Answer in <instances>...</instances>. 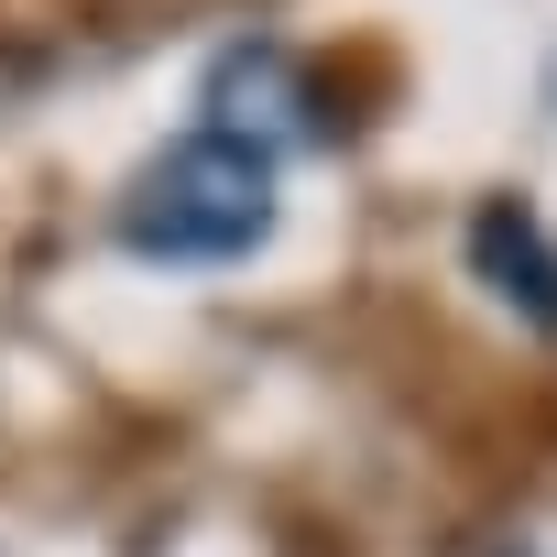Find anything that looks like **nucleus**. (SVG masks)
<instances>
[{
	"label": "nucleus",
	"instance_id": "1",
	"mask_svg": "<svg viewBox=\"0 0 557 557\" xmlns=\"http://www.w3.org/2000/svg\"><path fill=\"white\" fill-rule=\"evenodd\" d=\"M121 240L143 262H240L273 240V143L197 121L121 186Z\"/></svg>",
	"mask_w": 557,
	"mask_h": 557
},
{
	"label": "nucleus",
	"instance_id": "3",
	"mask_svg": "<svg viewBox=\"0 0 557 557\" xmlns=\"http://www.w3.org/2000/svg\"><path fill=\"white\" fill-rule=\"evenodd\" d=\"M492 557H535V546H492Z\"/></svg>",
	"mask_w": 557,
	"mask_h": 557
},
{
	"label": "nucleus",
	"instance_id": "2",
	"mask_svg": "<svg viewBox=\"0 0 557 557\" xmlns=\"http://www.w3.org/2000/svg\"><path fill=\"white\" fill-rule=\"evenodd\" d=\"M470 273H481L503 307H524L535 329H557V240H546V219L524 197H492L470 219Z\"/></svg>",
	"mask_w": 557,
	"mask_h": 557
}]
</instances>
